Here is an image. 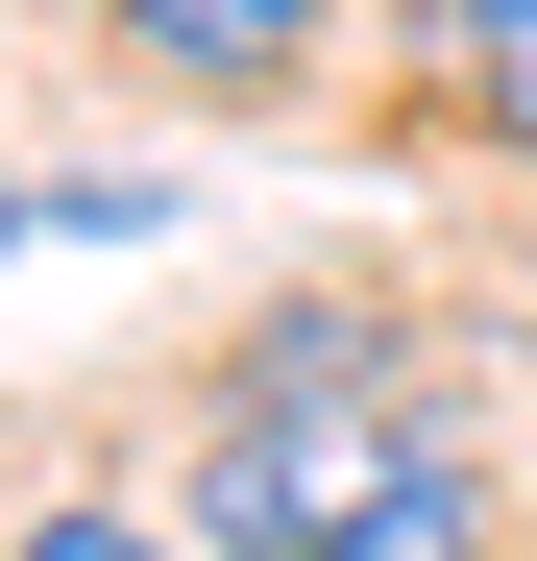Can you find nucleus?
Returning a JSON list of instances; mask_svg holds the SVG:
<instances>
[{
  "label": "nucleus",
  "mask_w": 537,
  "mask_h": 561,
  "mask_svg": "<svg viewBox=\"0 0 537 561\" xmlns=\"http://www.w3.org/2000/svg\"><path fill=\"white\" fill-rule=\"evenodd\" d=\"M318 561H489V513H465V463H415V489H391L367 537H318Z\"/></svg>",
  "instance_id": "nucleus-4"
},
{
  "label": "nucleus",
  "mask_w": 537,
  "mask_h": 561,
  "mask_svg": "<svg viewBox=\"0 0 537 561\" xmlns=\"http://www.w3.org/2000/svg\"><path fill=\"white\" fill-rule=\"evenodd\" d=\"M415 463H439V415H415V366L367 318H268L244 391L196 415V537L220 561H318V537H367Z\"/></svg>",
  "instance_id": "nucleus-1"
},
{
  "label": "nucleus",
  "mask_w": 537,
  "mask_h": 561,
  "mask_svg": "<svg viewBox=\"0 0 537 561\" xmlns=\"http://www.w3.org/2000/svg\"><path fill=\"white\" fill-rule=\"evenodd\" d=\"M25 561H171L147 513H25Z\"/></svg>",
  "instance_id": "nucleus-5"
},
{
  "label": "nucleus",
  "mask_w": 537,
  "mask_h": 561,
  "mask_svg": "<svg viewBox=\"0 0 537 561\" xmlns=\"http://www.w3.org/2000/svg\"><path fill=\"white\" fill-rule=\"evenodd\" d=\"M415 49H439V99L489 147H537V0H415Z\"/></svg>",
  "instance_id": "nucleus-3"
},
{
  "label": "nucleus",
  "mask_w": 537,
  "mask_h": 561,
  "mask_svg": "<svg viewBox=\"0 0 537 561\" xmlns=\"http://www.w3.org/2000/svg\"><path fill=\"white\" fill-rule=\"evenodd\" d=\"M123 49L171 73V99H294V73H318V0H123Z\"/></svg>",
  "instance_id": "nucleus-2"
}]
</instances>
